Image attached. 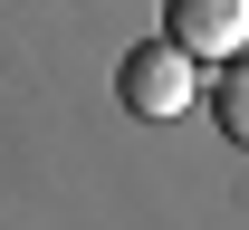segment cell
Listing matches in <instances>:
<instances>
[{
    "label": "cell",
    "mask_w": 249,
    "mask_h": 230,
    "mask_svg": "<svg viewBox=\"0 0 249 230\" xmlns=\"http://www.w3.org/2000/svg\"><path fill=\"white\" fill-rule=\"evenodd\" d=\"M115 96H124V115H192L201 106V58L192 48H173V38H144V48H124V67H115Z\"/></svg>",
    "instance_id": "cell-1"
},
{
    "label": "cell",
    "mask_w": 249,
    "mask_h": 230,
    "mask_svg": "<svg viewBox=\"0 0 249 230\" xmlns=\"http://www.w3.org/2000/svg\"><path fill=\"white\" fill-rule=\"evenodd\" d=\"M163 38L192 58H240L249 48V0H163Z\"/></svg>",
    "instance_id": "cell-2"
},
{
    "label": "cell",
    "mask_w": 249,
    "mask_h": 230,
    "mask_svg": "<svg viewBox=\"0 0 249 230\" xmlns=\"http://www.w3.org/2000/svg\"><path fill=\"white\" fill-rule=\"evenodd\" d=\"M211 125L230 134V144H249V58H230L211 77Z\"/></svg>",
    "instance_id": "cell-3"
}]
</instances>
